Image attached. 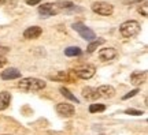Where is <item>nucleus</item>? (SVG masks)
I'll use <instances>...</instances> for the list:
<instances>
[{"mask_svg":"<svg viewBox=\"0 0 148 135\" xmlns=\"http://www.w3.org/2000/svg\"><path fill=\"white\" fill-rule=\"evenodd\" d=\"M47 86V83L38 78H23L18 83V88L25 92H38Z\"/></svg>","mask_w":148,"mask_h":135,"instance_id":"nucleus-1","label":"nucleus"},{"mask_svg":"<svg viewBox=\"0 0 148 135\" xmlns=\"http://www.w3.org/2000/svg\"><path fill=\"white\" fill-rule=\"evenodd\" d=\"M119 31H121V34L125 38L134 37L140 31V23L137 21H126L119 26Z\"/></svg>","mask_w":148,"mask_h":135,"instance_id":"nucleus-2","label":"nucleus"},{"mask_svg":"<svg viewBox=\"0 0 148 135\" xmlns=\"http://www.w3.org/2000/svg\"><path fill=\"white\" fill-rule=\"evenodd\" d=\"M73 29L77 31L84 40H86V41H93L96 38L95 31L90 30L89 27H86L82 22H75V23H73Z\"/></svg>","mask_w":148,"mask_h":135,"instance_id":"nucleus-3","label":"nucleus"},{"mask_svg":"<svg viewBox=\"0 0 148 135\" xmlns=\"http://www.w3.org/2000/svg\"><path fill=\"white\" fill-rule=\"evenodd\" d=\"M92 11L96 12V14H99V15L108 16L114 12V7L110 3H106V1H95L92 4Z\"/></svg>","mask_w":148,"mask_h":135,"instance_id":"nucleus-4","label":"nucleus"},{"mask_svg":"<svg viewBox=\"0 0 148 135\" xmlns=\"http://www.w3.org/2000/svg\"><path fill=\"white\" fill-rule=\"evenodd\" d=\"M59 11L60 10L58 8V5L55 3H44V4L38 5V12L42 16H52L55 14H58Z\"/></svg>","mask_w":148,"mask_h":135,"instance_id":"nucleus-5","label":"nucleus"},{"mask_svg":"<svg viewBox=\"0 0 148 135\" xmlns=\"http://www.w3.org/2000/svg\"><path fill=\"white\" fill-rule=\"evenodd\" d=\"M74 74H75V77H78L81 79H90L95 75V67L93 66H84V67L75 70Z\"/></svg>","mask_w":148,"mask_h":135,"instance_id":"nucleus-6","label":"nucleus"},{"mask_svg":"<svg viewBox=\"0 0 148 135\" xmlns=\"http://www.w3.org/2000/svg\"><path fill=\"white\" fill-rule=\"evenodd\" d=\"M56 112L64 117H71L74 115V107L71 104H67V102H60L56 105Z\"/></svg>","mask_w":148,"mask_h":135,"instance_id":"nucleus-7","label":"nucleus"},{"mask_svg":"<svg viewBox=\"0 0 148 135\" xmlns=\"http://www.w3.org/2000/svg\"><path fill=\"white\" fill-rule=\"evenodd\" d=\"M97 93L100 97H104V98H112L115 96V89L110 86V85H101L99 89H96Z\"/></svg>","mask_w":148,"mask_h":135,"instance_id":"nucleus-8","label":"nucleus"},{"mask_svg":"<svg viewBox=\"0 0 148 135\" xmlns=\"http://www.w3.org/2000/svg\"><path fill=\"white\" fill-rule=\"evenodd\" d=\"M41 27L38 26H32V27H27L26 30L23 31V37L26 38V40H34V38H38V37L41 36Z\"/></svg>","mask_w":148,"mask_h":135,"instance_id":"nucleus-9","label":"nucleus"},{"mask_svg":"<svg viewBox=\"0 0 148 135\" xmlns=\"http://www.w3.org/2000/svg\"><path fill=\"white\" fill-rule=\"evenodd\" d=\"M115 56H116V51L114 48H104V49L99 51V57H100V60H103V62H110Z\"/></svg>","mask_w":148,"mask_h":135,"instance_id":"nucleus-10","label":"nucleus"},{"mask_svg":"<svg viewBox=\"0 0 148 135\" xmlns=\"http://www.w3.org/2000/svg\"><path fill=\"white\" fill-rule=\"evenodd\" d=\"M145 79H147V71H134V73L130 75V83L136 85V86L144 83Z\"/></svg>","mask_w":148,"mask_h":135,"instance_id":"nucleus-11","label":"nucleus"},{"mask_svg":"<svg viewBox=\"0 0 148 135\" xmlns=\"http://www.w3.org/2000/svg\"><path fill=\"white\" fill-rule=\"evenodd\" d=\"M82 96H84L85 100H89V101H96L100 97L97 90L95 88H90V86H86V88L82 89Z\"/></svg>","mask_w":148,"mask_h":135,"instance_id":"nucleus-12","label":"nucleus"},{"mask_svg":"<svg viewBox=\"0 0 148 135\" xmlns=\"http://www.w3.org/2000/svg\"><path fill=\"white\" fill-rule=\"evenodd\" d=\"M21 78V71H18L16 68H7L1 73V79L10 81V79H18Z\"/></svg>","mask_w":148,"mask_h":135,"instance_id":"nucleus-13","label":"nucleus"},{"mask_svg":"<svg viewBox=\"0 0 148 135\" xmlns=\"http://www.w3.org/2000/svg\"><path fill=\"white\" fill-rule=\"evenodd\" d=\"M10 101H11L10 93H7V92H1V93H0V111H4V109L8 108Z\"/></svg>","mask_w":148,"mask_h":135,"instance_id":"nucleus-14","label":"nucleus"},{"mask_svg":"<svg viewBox=\"0 0 148 135\" xmlns=\"http://www.w3.org/2000/svg\"><path fill=\"white\" fill-rule=\"evenodd\" d=\"M82 53V51L79 49L78 47H69L64 49V55L69 57H74V56H79Z\"/></svg>","mask_w":148,"mask_h":135,"instance_id":"nucleus-15","label":"nucleus"},{"mask_svg":"<svg viewBox=\"0 0 148 135\" xmlns=\"http://www.w3.org/2000/svg\"><path fill=\"white\" fill-rule=\"evenodd\" d=\"M59 92L62 93V96H64L67 100H70V101H73V102H75V104H78L79 101H78V98L74 96V94H71V92L70 90H67L66 88H60L59 89Z\"/></svg>","mask_w":148,"mask_h":135,"instance_id":"nucleus-16","label":"nucleus"},{"mask_svg":"<svg viewBox=\"0 0 148 135\" xmlns=\"http://www.w3.org/2000/svg\"><path fill=\"white\" fill-rule=\"evenodd\" d=\"M101 44H104V40H103V38H99V40H95V41H92V42H90V44H89V45H88V49H86V51H88V52H89V53L95 52L96 49L99 48V45H101Z\"/></svg>","mask_w":148,"mask_h":135,"instance_id":"nucleus-17","label":"nucleus"},{"mask_svg":"<svg viewBox=\"0 0 148 135\" xmlns=\"http://www.w3.org/2000/svg\"><path fill=\"white\" fill-rule=\"evenodd\" d=\"M49 78H51V79H55V81H70L69 74L64 73V71H60V73L55 74V75H51Z\"/></svg>","mask_w":148,"mask_h":135,"instance_id":"nucleus-18","label":"nucleus"},{"mask_svg":"<svg viewBox=\"0 0 148 135\" xmlns=\"http://www.w3.org/2000/svg\"><path fill=\"white\" fill-rule=\"evenodd\" d=\"M106 111V107L103 104H92L89 107V112L90 113H96V112H103Z\"/></svg>","mask_w":148,"mask_h":135,"instance_id":"nucleus-19","label":"nucleus"},{"mask_svg":"<svg viewBox=\"0 0 148 135\" xmlns=\"http://www.w3.org/2000/svg\"><path fill=\"white\" fill-rule=\"evenodd\" d=\"M55 4L58 5L59 10H63V8H70V7H73V3H71V1H64V0L58 1V3H55Z\"/></svg>","mask_w":148,"mask_h":135,"instance_id":"nucleus-20","label":"nucleus"},{"mask_svg":"<svg viewBox=\"0 0 148 135\" xmlns=\"http://www.w3.org/2000/svg\"><path fill=\"white\" fill-rule=\"evenodd\" d=\"M138 12H140L143 16H147L148 15V5H147V3H144V4L138 8Z\"/></svg>","mask_w":148,"mask_h":135,"instance_id":"nucleus-21","label":"nucleus"},{"mask_svg":"<svg viewBox=\"0 0 148 135\" xmlns=\"http://www.w3.org/2000/svg\"><path fill=\"white\" fill-rule=\"evenodd\" d=\"M125 113L126 115H133V116H140V115H143V112H141V111H137V109H126Z\"/></svg>","mask_w":148,"mask_h":135,"instance_id":"nucleus-22","label":"nucleus"},{"mask_svg":"<svg viewBox=\"0 0 148 135\" xmlns=\"http://www.w3.org/2000/svg\"><path fill=\"white\" fill-rule=\"evenodd\" d=\"M137 93H138V89H134V90H132V92H129L127 94H125V96L122 97V100H129L130 97H134Z\"/></svg>","mask_w":148,"mask_h":135,"instance_id":"nucleus-23","label":"nucleus"},{"mask_svg":"<svg viewBox=\"0 0 148 135\" xmlns=\"http://www.w3.org/2000/svg\"><path fill=\"white\" fill-rule=\"evenodd\" d=\"M25 3L29 5H36V4H40L41 0H25Z\"/></svg>","mask_w":148,"mask_h":135,"instance_id":"nucleus-24","label":"nucleus"},{"mask_svg":"<svg viewBox=\"0 0 148 135\" xmlns=\"http://www.w3.org/2000/svg\"><path fill=\"white\" fill-rule=\"evenodd\" d=\"M5 64H7V59H5L4 56H0V68L4 67Z\"/></svg>","mask_w":148,"mask_h":135,"instance_id":"nucleus-25","label":"nucleus"},{"mask_svg":"<svg viewBox=\"0 0 148 135\" xmlns=\"http://www.w3.org/2000/svg\"><path fill=\"white\" fill-rule=\"evenodd\" d=\"M5 3V0H0V5H3Z\"/></svg>","mask_w":148,"mask_h":135,"instance_id":"nucleus-26","label":"nucleus"},{"mask_svg":"<svg viewBox=\"0 0 148 135\" xmlns=\"http://www.w3.org/2000/svg\"><path fill=\"white\" fill-rule=\"evenodd\" d=\"M136 1H141V0H136Z\"/></svg>","mask_w":148,"mask_h":135,"instance_id":"nucleus-27","label":"nucleus"},{"mask_svg":"<svg viewBox=\"0 0 148 135\" xmlns=\"http://www.w3.org/2000/svg\"><path fill=\"white\" fill-rule=\"evenodd\" d=\"M101 135H103V134H101Z\"/></svg>","mask_w":148,"mask_h":135,"instance_id":"nucleus-28","label":"nucleus"}]
</instances>
